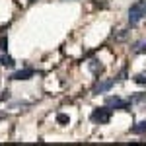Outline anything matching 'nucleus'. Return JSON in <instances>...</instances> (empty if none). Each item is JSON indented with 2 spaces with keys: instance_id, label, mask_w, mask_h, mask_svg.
Here are the masks:
<instances>
[{
  "instance_id": "ddd939ff",
  "label": "nucleus",
  "mask_w": 146,
  "mask_h": 146,
  "mask_svg": "<svg viewBox=\"0 0 146 146\" xmlns=\"http://www.w3.org/2000/svg\"><path fill=\"white\" fill-rule=\"evenodd\" d=\"M146 100V94H138V96H135L131 101H144Z\"/></svg>"
},
{
  "instance_id": "4468645a",
  "label": "nucleus",
  "mask_w": 146,
  "mask_h": 146,
  "mask_svg": "<svg viewBox=\"0 0 146 146\" xmlns=\"http://www.w3.org/2000/svg\"><path fill=\"white\" fill-rule=\"evenodd\" d=\"M10 98V92L6 90V92H2V96H0V101H4V100H8Z\"/></svg>"
},
{
  "instance_id": "20e7f679",
  "label": "nucleus",
  "mask_w": 146,
  "mask_h": 146,
  "mask_svg": "<svg viewBox=\"0 0 146 146\" xmlns=\"http://www.w3.org/2000/svg\"><path fill=\"white\" fill-rule=\"evenodd\" d=\"M35 76V68H23V70H18V72H14L10 78L12 80H29V78H33Z\"/></svg>"
},
{
  "instance_id": "1a4fd4ad",
  "label": "nucleus",
  "mask_w": 146,
  "mask_h": 146,
  "mask_svg": "<svg viewBox=\"0 0 146 146\" xmlns=\"http://www.w3.org/2000/svg\"><path fill=\"white\" fill-rule=\"evenodd\" d=\"M135 53L136 55L146 53V41H138V43H135Z\"/></svg>"
},
{
  "instance_id": "f3484780",
  "label": "nucleus",
  "mask_w": 146,
  "mask_h": 146,
  "mask_svg": "<svg viewBox=\"0 0 146 146\" xmlns=\"http://www.w3.org/2000/svg\"><path fill=\"white\" fill-rule=\"evenodd\" d=\"M2 119H4V117H2V115H0V121H2Z\"/></svg>"
},
{
  "instance_id": "f8f14e48",
  "label": "nucleus",
  "mask_w": 146,
  "mask_h": 146,
  "mask_svg": "<svg viewBox=\"0 0 146 146\" xmlns=\"http://www.w3.org/2000/svg\"><path fill=\"white\" fill-rule=\"evenodd\" d=\"M56 121H58L60 125H68V121H70V117H68L66 113H58V115H56Z\"/></svg>"
},
{
  "instance_id": "2eb2a0df",
  "label": "nucleus",
  "mask_w": 146,
  "mask_h": 146,
  "mask_svg": "<svg viewBox=\"0 0 146 146\" xmlns=\"http://www.w3.org/2000/svg\"><path fill=\"white\" fill-rule=\"evenodd\" d=\"M125 76H127V70H121V74H119V76H117V80H119V82H121V80H125Z\"/></svg>"
},
{
  "instance_id": "dca6fc26",
  "label": "nucleus",
  "mask_w": 146,
  "mask_h": 146,
  "mask_svg": "<svg viewBox=\"0 0 146 146\" xmlns=\"http://www.w3.org/2000/svg\"><path fill=\"white\" fill-rule=\"evenodd\" d=\"M27 2H29V4H33V2H37V0H27Z\"/></svg>"
},
{
  "instance_id": "f03ea898",
  "label": "nucleus",
  "mask_w": 146,
  "mask_h": 146,
  "mask_svg": "<svg viewBox=\"0 0 146 146\" xmlns=\"http://www.w3.org/2000/svg\"><path fill=\"white\" fill-rule=\"evenodd\" d=\"M111 113H113V109L109 107V105H103V107H96V109L92 111L90 119L94 121V123L103 125V123H109V119H111Z\"/></svg>"
},
{
  "instance_id": "39448f33",
  "label": "nucleus",
  "mask_w": 146,
  "mask_h": 146,
  "mask_svg": "<svg viewBox=\"0 0 146 146\" xmlns=\"http://www.w3.org/2000/svg\"><path fill=\"white\" fill-rule=\"evenodd\" d=\"M88 68H90L92 74H94V76H98V78L105 72V66L101 64V60H98V58H92L90 62H88Z\"/></svg>"
},
{
  "instance_id": "6e6552de",
  "label": "nucleus",
  "mask_w": 146,
  "mask_h": 146,
  "mask_svg": "<svg viewBox=\"0 0 146 146\" xmlns=\"http://www.w3.org/2000/svg\"><path fill=\"white\" fill-rule=\"evenodd\" d=\"M0 64H2L4 68H14L16 60H14L12 56H8V55H2V56H0Z\"/></svg>"
},
{
  "instance_id": "9d476101",
  "label": "nucleus",
  "mask_w": 146,
  "mask_h": 146,
  "mask_svg": "<svg viewBox=\"0 0 146 146\" xmlns=\"http://www.w3.org/2000/svg\"><path fill=\"white\" fill-rule=\"evenodd\" d=\"M0 51H2V53L8 51V37H6V35H0Z\"/></svg>"
},
{
  "instance_id": "0eeeda50",
  "label": "nucleus",
  "mask_w": 146,
  "mask_h": 146,
  "mask_svg": "<svg viewBox=\"0 0 146 146\" xmlns=\"http://www.w3.org/2000/svg\"><path fill=\"white\" fill-rule=\"evenodd\" d=\"M133 135H146V121H138V123L131 129Z\"/></svg>"
},
{
  "instance_id": "f257e3e1",
  "label": "nucleus",
  "mask_w": 146,
  "mask_h": 146,
  "mask_svg": "<svg viewBox=\"0 0 146 146\" xmlns=\"http://www.w3.org/2000/svg\"><path fill=\"white\" fill-rule=\"evenodd\" d=\"M142 18H146V0H138L129 8V23L136 25Z\"/></svg>"
},
{
  "instance_id": "9b49d317",
  "label": "nucleus",
  "mask_w": 146,
  "mask_h": 146,
  "mask_svg": "<svg viewBox=\"0 0 146 146\" xmlns=\"http://www.w3.org/2000/svg\"><path fill=\"white\" fill-rule=\"evenodd\" d=\"M135 82L138 84V86H144V84H146V72H140V74H136V76H135Z\"/></svg>"
},
{
  "instance_id": "423d86ee",
  "label": "nucleus",
  "mask_w": 146,
  "mask_h": 146,
  "mask_svg": "<svg viewBox=\"0 0 146 146\" xmlns=\"http://www.w3.org/2000/svg\"><path fill=\"white\" fill-rule=\"evenodd\" d=\"M115 86V80H103V82H98L96 86H94V94H105V92H109Z\"/></svg>"
},
{
  "instance_id": "7ed1b4c3",
  "label": "nucleus",
  "mask_w": 146,
  "mask_h": 146,
  "mask_svg": "<svg viewBox=\"0 0 146 146\" xmlns=\"http://www.w3.org/2000/svg\"><path fill=\"white\" fill-rule=\"evenodd\" d=\"M105 105H109L113 111H131V101H125L117 96H111L105 100Z\"/></svg>"
}]
</instances>
